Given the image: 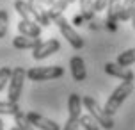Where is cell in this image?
I'll use <instances>...</instances> for the list:
<instances>
[{
	"label": "cell",
	"instance_id": "obj_1",
	"mask_svg": "<svg viewBox=\"0 0 135 130\" xmlns=\"http://www.w3.org/2000/svg\"><path fill=\"white\" fill-rule=\"evenodd\" d=\"M133 93V80H123L117 87L114 89V93L107 98V103H105V112L108 116H114L117 110L121 109L123 102L128 98L130 95Z\"/></svg>",
	"mask_w": 135,
	"mask_h": 130
},
{
	"label": "cell",
	"instance_id": "obj_2",
	"mask_svg": "<svg viewBox=\"0 0 135 130\" xmlns=\"http://www.w3.org/2000/svg\"><path fill=\"white\" fill-rule=\"evenodd\" d=\"M84 107H85L89 114L100 123L101 128L110 130L112 127H114V119H112V116H108L107 112H105V109H101L100 103L96 102L93 96H84Z\"/></svg>",
	"mask_w": 135,
	"mask_h": 130
},
{
	"label": "cell",
	"instance_id": "obj_3",
	"mask_svg": "<svg viewBox=\"0 0 135 130\" xmlns=\"http://www.w3.org/2000/svg\"><path fill=\"white\" fill-rule=\"evenodd\" d=\"M64 75L62 66H37L27 71V78L34 82H45V80H55Z\"/></svg>",
	"mask_w": 135,
	"mask_h": 130
},
{
	"label": "cell",
	"instance_id": "obj_4",
	"mask_svg": "<svg viewBox=\"0 0 135 130\" xmlns=\"http://www.w3.org/2000/svg\"><path fill=\"white\" fill-rule=\"evenodd\" d=\"M54 23L59 27V30H61V34L66 38V41L71 45V47L75 48V50H80L82 47H84V39H82V36L75 30L73 27H71V23L66 20V16L62 14V16H59V18H55Z\"/></svg>",
	"mask_w": 135,
	"mask_h": 130
},
{
	"label": "cell",
	"instance_id": "obj_5",
	"mask_svg": "<svg viewBox=\"0 0 135 130\" xmlns=\"http://www.w3.org/2000/svg\"><path fill=\"white\" fill-rule=\"evenodd\" d=\"M27 78V71L16 66L13 68V77H11V82H9V89H7V100L18 103V100L21 98V91H23V82Z\"/></svg>",
	"mask_w": 135,
	"mask_h": 130
},
{
	"label": "cell",
	"instance_id": "obj_6",
	"mask_svg": "<svg viewBox=\"0 0 135 130\" xmlns=\"http://www.w3.org/2000/svg\"><path fill=\"white\" fill-rule=\"evenodd\" d=\"M59 48H61V43L57 41V39H48V41H41L37 47L32 50V57L36 61H43V59H46L50 55H54L55 52H59Z\"/></svg>",
	"mask_w": 135,
	"mask_h": 130
},
{
	"label": "cell",
	"instance_id": "obj_7",
	"mask_svg": "<svg viewBox=\"0 0 135 130\" xmlns=\"http://www.w3.org/2000/svg\"><path fill=\"white\" fill-rule=\"evenodd\" d=\"M27 118H28V121L32 123V127L37 128V130H61V127L55 123V121H52V119H48V118H45V116H41V114L34 112V110L27 112Z\"/></svg>",
	"mask_w": 135,
	"mask_h": 130
},
{
	"label": "cell",
	"instance_id": "obj_8",
	"mask_svg": "<svg viewBox=\"0 0 135 130\" xmlns=\"http://www.w3.org/2000/svg\"><path fill=\"white\" fill-rule=\"evenodd\" d=\"M82 109H84V98H80V95H76V93H71L68 98V118L80 121Z\"/></svg>",
	"mask_w": 135,
	"mask_h": 130
},
{
	"label": "cell",
	"instance_id": "obj_9",
	"mask_svg": "<svg viewBox=\"0 0 135 130\" xmlns=\"http://www.w3.org/2000/svg\"><path fill=\"white\" fill-rule=\"evenodd\" d=\"M28 7L32 9L34 16H36V21L39 23L41 27H46V25H50V14H48V9H45V6L41 4L39 0H27Z\"/></svg>",
	"mask_w": 135,
	"mask_h": 130
},
{
	"label": "cell",
	"instance_id": "obj_10",
	"mask_svg": "<svg viewBox=\"0 0 135 130\" xmlns=\"http://www.w3.org/2000/svg\"><path fill=\"white\" fill-rule=\"evenodd\" d=\"M105 73L110 77H115V78H121V80H133V77H135L130 68L119 66L117 62H107L105 64Z\"/></svg>",
	"mask_w": 135,
	"mask_h": 130
},
{
	"label": "cell",
	"instance_id": "obj_11",
	"mask_svg": "<svg viewBox=\"0 0 135 130\" xmlns=\"http://www.w3.org/2000/svg\"><path fill=\"white\" fill-rule=\"evenodd\" d=\"M69 68H71L73 80H76V82H84V80H85V77H87V69H85V62H84L82 57L73 55L71 61H69Z\"/></svg>",
	"mask_w": 135,
	"mask_h": 130
},
{
	"label": "cell",
	"instance_id": "obj_12",
	"mask_svg": "<svg viewBox=\"0 0 135 130\" xmlns=\"http://www.w3.org/2000/svg\"><path fill=\"white\" fill-rule=\"evenodd\" d=\"M41 43L39 38H30V36L18 34L16 38H13V47L18 50H34Z\"/></svg>",
	"mask_w": 135,
	"mask_h": 130
},
{
	"label": "cell",
	"instance_id": "obj_13",
	"mask_svg": "<svg viewBox=\"0 0 135 130\" xmlns=\"http://www.w3.org/2000/svg\"><path fill=\"white\" fill-rule=\"evenodd\" d=\"M119 13H121V4H119V0H112L110 2V6L107 7V27L110 30H115L117 25H115V21L119 20Z\"/></svg>",
	"mask_w": 135,
	"mask_h": 130
},
{
	"label": "cell",
	"instance_id": "obj_14",
	"mask_svg": "<svg viewBox=\"0 0 135 130\" xmlns=\"http://www.w3.org/2000/svg\"><path fill=\"white\" fill-rule=\"evenodd\" d=\"M18 32L23 36H30V38H39L41 25L34 23V21H28V20H20L18 21Z\"/></svg>",
	"mask_w": 135,
	"mask_h": 130
},
{
	"label": "cell",
	"instance_id": "obj_15",
	"mask_svg": "<svg viewBox=\"0 0 135 130\" xmlns=\"http://www.w3.org/2000/svg\"><path fill=\"white\" fill-rule=\"evenodd\" d=\"M14 9H16V13L21 16V20H28V21H34V23H37L36 21V16H34L32 9L28 7L27 0H16L14 2Z\"/></svg>",
	"mask_w": 135,
	"mask_h": 130
},
{
	"label": "cell",
	"instance_id": "obj_16",
	"mask_svg": "<svg viewBox=\"0 0 135 130\" xmlns=\"http://www.w3.org/2000/svg\"><path fill=\"white\" fill-rule=\"evenodd\" d=\"M78 4H80V14L85 18L87 21H93L94 20V2L93 0H78Z\"/></svg>",
	"mask_w": 135,
	"mask_h": 130
},
{
	"label": "cell",
	"instance_id": "obj_17",
	"mask_svg": "<svg viewBox=\"0 0 135 130\" xmlns=\"http://www.w3.org/2000/svg\"><path fill=\"white\" fill-rule=\"evenodd\" d=\"M68 6H69V0H57L54 6L48 9V14H50V20L54 21L55 18H59V16H62L64 14V11L68 9Z\"/></svg>",
	"mask_w": 135,
	"mask_h": 130
},
{
	"label": "cell",
	"instance_id": "obj_18",
	"mask_svg": "<svg viewBox=\"0 0 135 130\" xmlns=\"http://www.w3.org/2000/svg\"><path fill=\"white\" fill-rule=\"evenodd\" d=\"M117 64L119 66H124V68H128L135 62V48H128V50H124L121 54L117 55Z\"/></svg>",
	"mask_w": 135,
	"mask_h": 130
},
{
	"label": "cell",
	"instance_id": "obj_19",
	"mask_svg": "<svg viewBox=\"0 0 135 130\" xmlns=\"http://www.w3.org/2000/svg\"><path fill=\"white\" fill-rule=\"evenodd\" d=\"M14 123H16V127H18V130H36L32 127V123L28 121V118H27V114L23 112V110H18L16 114H14Z\"/></svg>",
	"mask_w": 135,
	"mask_h": 130
},
{
	"label": "cell",
	"instance_id": "obj_20",
	"mask_svg": "<svg viewBox=\"0 0 135 130\" xmlns=\"http://www.w3.org/2000/svg\"><path fill=\"white\" fill-rule=\"evenodd\" d=\"M133 9H135V0H123L121 13H119V20H121V21H128L130 18H132Z\"/></svg>",
	"mask_w": 135,
	"mask_h": 130
},
{
	"label": "cell",
	"instance_id": "obj_21",
	"mask_svg": "<svg viewBox=\"0 0 135 130\" xmlns=\"http://www.w3.org/2000/svg\"><path fill=\"white\" fill-rule=\"evenodd\" d=\"M18 110H20L18 103L11 102V100H0V116H4V114H7V116H14Z\"/></svg>",
	"mask_w": 135,
	"mask_h": 130
},
{
	"label": "cell",
	"instance_id": "obj_22",
	"mask_svg": "<svg viewBox=\"0 0 135 130\" xmlns=\"http://www.w3.org/2000/svg\"><path fill=\"white\" fill-rule=\"evenodd\" d=\"M80 127L84 130H100V123L91 114H82L80 116Z\"/></svg>",
	"mask_w": 135,
	"mask_h": 130
},
{
	"label": "cell",
	"instance_id": "obj_23",
	"mask_svg": "<svg viewBox=\"0 0 135 130\" xmlns=\"http://www.w3.org/2000/svg\"><path fill=\"white\" fill-rule=\"evenodd\" d=\"M7 30H9V13L7 9H0V39L6 38Z\"/></svg>",
	"mask_w": 135,
	"mask_h": 130
},
{
	"label": "cell",
	"instance_id": "obj_24",
	"mask_svg": "<svg viewBox=\"0 0 135 130\" xmlns=\"http://www.w3.org/2000/svg\"><path fill=\"white\" fill-rule=\"evenodd\" d=\"M11 77H13V69L9 66H2L0 68V91L7 86V82H11Z\"/></svg>",
	"mask_w": 135,
	"mask_h": 130
},
{
	"label": "cell",
	"instance_id": "obj_25",
	"mask_svg": "<svg viewBox=\"0 0 135 130\" xmlns=\"http://www.w3.org/2000/svg\"><path fill=\"white\" fill-rule=\"evenodd\" d=\"M110 2H112V0H94V11L96 13L105 11V9L110 6Z\"/></svg>",
	"mask_w": 135,
	"mask_h": 130
},
{
	"label": "cell",
	"instance_id": "obj_26",
	"mask_svg": "<svg viewBox=\"0 0 135 130\" xmlns=\"http://www.w3.org/2000/svg\"><path fill=\"white\" fill-rule=\"evenodd\" d=\"M78 125H80V121H75V119H69L68 118L62 130H78Z\"/></svg>",
	"mask_w": 135,
	"mask_h": 130
},
{
	"label": "cell",
	"instance_id": "obj_27",
	"mask_svg": "<svg viewBox=\"0 0 135 130\" xmlns=\"http://www.w3.org/2000/svg\"><path fill=\"white\" fill-rule=\"evenodd\" d=\"M84 21H87V20H85V18H84L82 14H76V16L73 18V25H76V27H80V25H84Z\"/></svg>",
	"mask_w": 135,
	"mask_h": 130
},
{
	"label": "cell",
	"instance_id": "obj_28",
	"mask_svg": "<svg viewBox=\"0 0 135 130\" xmlns=\"http://www.w3.org/2000/svg\"><path fill=\"white\" fill-rule=\"evenodd\" d=\"M41 4H43V6H48V7H52L55 4V2H57V0H39Z\"/></svg>",
	"mask_w": 135,
	"mask_h": 130
},
{
	"label": "cell",
	"instance_id": "obj_29",
	"mask_svg": "<svg viewBox=\"0 0 135 130\" xmlns=\"http://www.w3.org/2000/svg\"><path fill=\"white\" fill-rule=\"evenodd\" d=\"M130 20H132V27L135 29V9H133V13H132V18Z\"/></svg>",
	"mask_w": 135,
	"mask_h": 130
},
{
	"label": "cell",
	"instance_id": "obj_30",
	"mask_svg": "<svg viewBox=\"0 0 135 130\" xmlns=\"http://www.w3.org/2000/svg\"><path fill=\"white\" fill-rule=\"evenodd\" d=\"M0 130H4V121H2V118H0Z\"/></svg>",
	"mask_w": 135,
	"mask_h": 130
},
{
	"label": "cell",
	"instance_id": "obj_31",
	"mask_svg": "<svg viewBox=\"0 0 135 130\" xmlns=\"http://www.w3.org/2000/svg\"><path fill=\"white\" fill-rule=\"evenodd\" d=\"M11 130H18V127H13V128H11Z\"/></svg>",
	"mask_w": 135,
	"mask_h": 130
}]
</instances>
